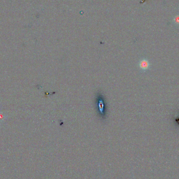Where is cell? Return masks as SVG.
<instances>
[{
	"label": "cell",
	"mask_w": 179,
	"mask_h": 179,
	"mask_svg": "<svg viewBox=\"0 0 179 179\" xmlns=\"http://www.w3.org/2000/svg\"><path fill=\"white\" fill-rule=\"evenodd\" d=\"M139 67L141 70L143 71L147 70L150 67V63L148 60L143 58L139 62Z\"/></svg>",
	"instance_id": "1"
}]
</instances>
